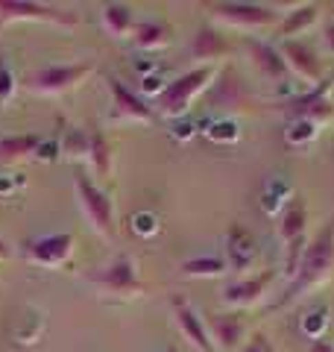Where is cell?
<instances>
[{"mask_svg": "<svg viewBox=\"0 0 334 352\" xmlns=\"http://www.w3.org/2000/svg\"><path fill=\"white\" fill-rule=\"evenodd\" d=\"M331 270H334V214L329 217V223L317 232V238L305 247L296 276L291 279L285 296H282V300H278L276 305L285 308V305H291V302H296V300H302L305 294H311L314 288H320L322 282H329Z\"/></svg>", "mask_w": 334, "mask_h": 352, "instance_id": "1", "label": "cell"}, {"mask_svg": "<svg viewBox=\"0 0 334 352\" xmlns=\"http://www.w3.org/2000/svg\"><path fill=\"white\" fill-rule=\"evenodd\" d=\"M211 80H214V68H211V65H203V68H194L182 76H176V80L167 82L159 91V97H155V112L164 118L185 115L188 109H191V103L211 85Z\"/></svg>", "mask_w": 334, "mask_h": 352, "instance_id": "2", "label": "cell"}, {"mask_svg": "<svg viewBox=\"0 0 334 352\" xmlns=\"http://www.w3.org/2000/svg\"><path fill=\"white\" fill-rule=\"evenodd\" d=\"M94 74L91 62H74V65H44L24 76V85L36 94H47V97H59L74 91L80 82H85Z\"/></svg>", "mask_w": 334, "mask_h": 352, "instance_id": "3", "label": "cell"}, {"mask_svg": "<svg viewBox=\"0 0 334 352\" xmlns=\"http://www.w3.org/2000/svg\"><path fill=\"white\" fill-rule=\"evenodd\" d=\"M91 285L100 294L115 296V300H132V296L144 294V285H141L135 264H132L129 256H118L111 264H106L103 270L91 273Z\"/></svg>", "mask_w": 334, "mask_h": 352, "instance_id": "4", "label": "cell"}, {"mask_svg": "<svg viewBox=\"0 0 334 352\" xmlns=\"http://www.w3.org/2000/svg\"><path fill=\"white\" fill-rule=\"evenodd\" d=\"M18 21H38V24H53L71 30L80 24V18L68 9L50 6V3H30V0H0V27L18 24Z\"/></svg>", "mask_w": 334, "mask_h": 352, "instance_id": "5", "label": "cell"}, {"mask_svg": "<svg viewBox=\"0 0 334 352\" xmlns=\"http://www.w3.org/2000/svg\"><path fill=\"white\" fill-rule=\"evenodd\" d=\"M74 191H76V200H80L82 214L88 217V223L106 238L115 235V206H111L109 194L100 191L97 185L82 173L74 179Z\"/></svg>", "mask_w": 334, "mask_h": 352, "instance_id": "6", "label": "cell"}, {"mask_svg": "<svg viewBox=\"0 0 334 352\" xmlns=\"http://www.w3.org/2000/svg\"><path fill=\"white\" fill-rule=\"evenodd\" d=\"M305 220H308V212L302 203H293L287 212L278 220V238L285 244V273L287 276H296L299 270V261H302V252H305Z\"/></svg>", "mask_w": 334, "mask_h": 352, "instance_id": "7", "label": "cell"}, {"mask_svg": "<svg viewBox=\"0 0 334 352\" xmlns=\"http://www.w3.org/2000/svg\"><path fill=\"white\" fill-rule=\"evenodd\" d=\"M208 12L214 21L235 30H267L276 24V12L261 3H211Z\"/></svg>", "mask_w": 334, "mask_h": 352, "instance_id": "8", "label": "cell"}, {"mask_svg": "<svg viewBox=\"0 0 334 352\" xmlns=\"http://www.w3.org/2000/svg\"><path fill=\"white\" fill-rule=\"evenodd\" d=\"M74 252V235L59 232V235H44L38 241H32L27 247V258L38 267H62Z\"/></svg>", "mask_w": 334, "mask_h": 352, "instance_id": "9", "label": "cell"}, {"mask_svg": "<svg viewBox=\"0 0 334 352\" xmlns=\"http://www.w3.org/2000/svg\"><path fill=\"white\" fill-rule=\"evenodd\" d=\"M278 53H282L287 71L296 74L299 80H305V82H320L322 71H320V59H317V53H314V47H311V44L291 38V41H282Z\"/></svg>", "mask_w": 334, "mask_h": 352, "instance_id": "10", "label": "cell"}, {"mask_svg": "<svg viewBox=\"0 0 334 352\" xmlns=\"http://www.w3.org/2000/svg\"><path fill=\"white\" fill-rule=\"evenodd\" d=\"M109 91H111V106H115V118L118 120H132V124H153V109L141 100L135 91H129V88L115 80V76H109Z\"/></svg>", "mask_w": 334, "mask_h": 352, "instance_id": "11", "label": "cell"}, {"mask_svg": "<svg viewBox=\"0 0 334 352\" xmlns=\"http://www.w3.org/2000/svg\"><path fill=\"white\" fill-rule=\"evenodd\" d=\"M329 91H331V82L326 80V85L317 82L314 91H308L302 97L287 106V115L291 120H311V124H320V120L331 118V103H329Z\"/></svg>", "mask_w": 334, "mask_h": 352, "instance_id": "12", "label": "cell"}, {"mask_svg": "<svg viewBox=\"0 0 334 352\" xmlns=\"http://www.w3.org/2000/svg\"><path fill=\"white\" fill-rule=\"evenodd\" d=\"M273 279H276V270H264V273H258V276H252V279H241V282H235V285H229L226 288L223 302H226L229 308H249L258 300H264V294L273 285Z\"/></svg>", "mask_w": 334, "mask_h": 352, "instance_id": "13", "label": "cell"}, {"mask_svg": "<svg viewBox=\"0 0 334 352\" xmlns=\"http://www.w3.org/2000/svg\"><path fill=\"white\" fill-rule=\"evenodd\" d=\"M173 317H176V326L182 329L185 340L199 352H214V344H211V335L205 332V323L199 320V314L194 311L188 302L182 300H173Z\"/></svg>", "mask_w": 334, "mask_h": 352, "instance_id": "14", "label": "cell"}, {"mask_svg": "<svg viewBox=\"0 0 334 352\" xmlns=\"http://www.w3.org/2000/svg\"><path fill=\"white\" fill-rule=\"evenodd\" d=\"M249 56H252V65L267 80H285V76L291 74L278 47H273V44H267V41H249Z\"/></svg>", "mask_w": 334, "mask_h": 352, "instance_id": "15", "label": "cell"}, {"mask_svg": "<svg viewBox=\"0 0 334 352\" xmlns=\"http://www.w3.org/2000/svg\"><path fill=\"white\" fill-rule=\"evenodd\" d=\"M226 244H229V247H226V252H229L226 267L235 270V273L247 270L249 264H252V258H255V241H252V235H249L243 226H235V229L229 232Z\"/></svg>", "mask_w": 334, "mask_h": 352, "instance_id": "16", "label": "cell"}, {"mask_svg": "<svg viewBox=\"0 0 334 352\" xmlns=\"http://www.w3.org/2000/svg\"><path fill=\"white\" fill-rule=\"evenodd\" d=\"M243 340V320L238 314H214L211 320V344H217L220 349H238Z\"/></svg>", "mask_w": 334, "mask_h": 352, "instance_id": "17", "label": "cell"}, {"mask_svg": "<svg viewBox=\"0 0 334 352\" xmlns=\"http://www.w3.org/2000/svg\"><path fill=\"white\" fill-rule=\"evenodd\" d=\"M229 50V41L220 36L217 30H211V27H203L194 36V41H191V56L194 59H205V62H214V59H220L223 53Z\"/></svg>", "mask_w": 334, "mask_h": 352, "instance_id": "18", "label": "cell"}, {"mask_svg": "<svg viewBox=\"0 0 334 352\" xmlns=\"http://www.w3.org/2000/svg\"><path fill=\"white\" fill-rule=\"evenodd\" d=\"M103 27H106L109 36H115V38L132 36V30H135L132 9L126 3H109V6H103Z\"/></svg>", "mask_w": 334, "mask_h": 352, "instance_id": "19", "label": "cell"}, {"mask_svg": "<svg viewBox=\"0 0 334 352\" xmlns=\"http://www.w3.org/2000/svg\"><path fill=\"white\" fill-rule=\"evenodd\" d=\"M317 15H320V6H314V3H305V6L293 9V12H287L285 21L278 24V36H282L285 41H291L293 36H302V32L317 21Z\"/></svg>", "mask_w": 334, "mask_h": 352, "instance_id": "20", "label": "cell"}, {"mask_svg": "<svg viewBox=\"0 0 334 352\" xmlns=\"http://www.w3.org/2000/svg\"><path fill=\"white\" fill-rule=\"evenodd\" d=\"M132 41H135V47H141V50H159L170 41V30L159 24V21H141V24H135V30H132Z\"/></svg>", "mask_w": 334, "mask_h": 352, "instance_id": "21", "label": "cell"}, {"mask_svg": "<svg viewBox=\"0 0 334 352\" xmlns=\"http://www.w3.org/2000/svg\"><path fill=\"white\" fill-rule=\"evenodd\" d=\"M38 150L36 135H12V138H0V164H12L21 159H30Z\"/></svg>", "mask_w": 334, "mask_h": 352, "instance_id": "22", "label": "cell"}, {"mask_svg": "<svg viewBox=\"0 0 334 352\" xmlns=\"http://www.w3.org/2000/svg\"><path fill=\"white\" fill-rule=\"evenodd\" d=\"M88 159H91L94 170L100 176H109V170H111V150H109V141L103 138V132H91V135H88Z\"/></svg>", "mask_w": 334, "mask_h": 352, "instance_id": "23", "label": "cell"}, {"mask_svg": "<svg viewBox=\"0 0 334 352\" xmlns=\"http://www.w3.org/2000/svg\"><path fill=\"white\" fill-rule=\"evenodd\" d=\"M223 270H226V261L214 258V256H208V258H191V261L182 264L185 276H220Z\"/></svg>", "mask_w": 334, "mask_h": 352, "instance_id": "24", "label": "cell"}, {"mask_svg": "<svg viewBox=\"0 0 334 352\" xmlns=\"http://www.w3.org/2000/svg\"><path fill=\"white\" fill-rule=\"evenodd\" d=\"M317 138V124H311V120H291V129H287V144H308V141Z\"/></svg>", "mask_w": 334, "mask_h": 352, "instance_id": "25", "label": "cell"}, {"mask_svg": "<svg viewBox=\"0 0 334 352\" xmlns=\"http://www.w3.org/2000/svg\"><path fill=\"white\" fill-rule=\"evenodd\" d=\"M12 91H15V76L9 74L3 65H0V103L9 100V97H12Z\"/></svg>", "mask_w": 334, "mask_h": 352, "instance_id": "26", "label": "cell"}, {"mask_svg": "<svg viewBox=\"0 0 334 352\" xmlns=\"http://www.w3.org/2000/svg\"><path fill=\"white\" fill-rule=\"evenodd\" d=\"M243 352H273V349H270V344H267L264 338H252V344L243 349Z\"/></svg>", "mask_w": 334, "mask_h": 352, "instance_id": "27", "label": "cell"}, {"mask_svg": "<svg viewBox=\"0 0 334 352\" xmlns=\"http://www.w3.org/2000/svg\"><path fill=\"white\" fill-rule=\"evenodd\" d=\"M322 41H326V47L334 53V18L326 24V30H322Z\"/></svg>", "mask_w": 334, "mask_h": 352, "instance_id": "28", "label": "cell"}, {"mask_svg": "<svg viewBox=\"0 0 334 352\" xmlns=\"http://www.w3.org/2000/svg\"><path fill=\"white\" fill-rule=\"evenodd\" d=\"M308 352H334V346L329 344V340L317 338V340H311V349H308Z\"/></svg>", "mask_w": 334, "mask_h": 352, "instance_id": "29", "label": "cell"}, {"mask_svg": "<svg viewBox=\"0 0 334 352\" xmlns=\"http://www.w3.org/2000/svg\"><path fill=\"white\" fill-rule=\"evenodd\" d=\"M9 256H12V250H9V244H6L3 238H0V261H3V258H9Z\"/></svg>", "mask_w": 334, "mask_h": 352, "instance_id": "30", "label": "cell"}]
</instances>
